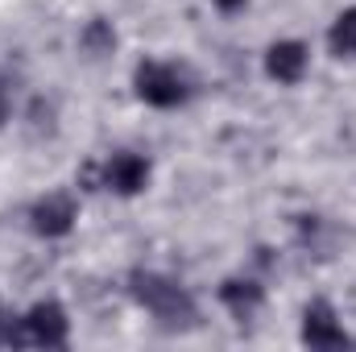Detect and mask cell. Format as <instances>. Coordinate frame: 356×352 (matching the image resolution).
<instances>
[{
	"label": "cell",
	"instance_id": "7c38bea8",
	"mask_svg": "<svg viewBox=\"0 0 356 352\" xmlns=\"http://www.w3.org/2000/svg\"><path fill=\"white\" fill-rule=\"evenodd\" d=\"M8 116H13V88H8V79L0 75V125H8Z\"/></svg>",
	"mask_w": 356,
	"mask_h": 352
},
{
	"label": "cell",
	"instance_id": "277c9868",
	"mask_svg": "<svg viewBox=\"0 0 356 352\" xmlns=\"http://www.w3.org/2000/svg\"><path fill=\"white\" fill-rule=\"evenodd\" d=\"M149 175H154L149 158L120 150V154H112L108 162H99V170H95L91 178H95V186H104V191L129 199V195H141V191L149 186Z\"/></svg>",
	"mask_w": 356,
	"mask_h": 352
},
{
	"label": "cell",
	"instance_id": "8992f818",
	"mask_svg": "<svg viewBox=\"0 0 356 352\" xmlns=\"http://www.w3.org/2000/svg\"><path fill=\"white\" fill-rule=\"evenodd\" d=\"M302 344H311V349H344L348 344V332L340 328L332 303H311L302 311Z\"/></svg>",
	"mask_w": 356,
	"mask_h": 352
},
{
	"label": "cell",
	"instance_id": "7a4b0ae2",
	"mask_svg": "<svg viewBox=\"0 0 356 352\" xmlns=\"http://www.w3.org/2000/svg\"><path fill=\"white\" fill-rule=\"evenodd\" d=\"M133 88H137V99L149 104V108H178V104H186V95H191L186 75H182L178 67H170V63H158V58L137 63Z\"/></svg>",
	"mask_w": 356,
	"mask_h": 352
},
{
	"label": "cell",
	"instance_id": "8fae6325",
	"mask_svg": "<svg viewBox=\"0 0 356 352\" xmlns=\"http://www.w3.org/2000/svg\"><path fill=\"white\" fill-rule=\"evenodd\" d=\"M4 344H17V315L8 311H0V349Z\"/></svg>",
	"mask_w": 356,
	"mask_h": 352
},
{
	"label": "cell",
	"instance_id": "5b68a950",
	"mask_svg": "<svg viewBox=\"0 0 356 352\" xmlns=\"http://www.w3.org/2000/svg\"><path fill=\"white\" fill-rule=\"evenodd\" d=\"M75 220H79V203H75L71 191H50V195H42V199L29 207V228H33L38 237H46V241L67 237V232L75 228Z\"/></svg>",
	"mask_w": 356,
	"mask_h": 352
},
{
	"label": "cell",
	"instance_id": "30bf717a",
	"mask_svg": "<svg viewBox=\"0 0 356 352\" xmlns=\"http://www.w3.org/2000/svg\"><path fill=\"white\" fill-rule=\"evenodd\" d=\"M79 46L88 50L91 58L112 54V50H116V29H112V21H104V17L88 21V25H83V33H79Z\"/></svg>",
	"mask_w": 356,
	"mask_h": 352
},
{
	"label": "cell",
	"instance_id": "4fadbf2b",
	"mask_svg": "<svg viewBox=\"0 0 356 352\" xmlns=\"http://www.w3.org/2000/svg\"><path fill=\"white\" fill-rule=\"evenodd\" d=\"M211 4H216L220 13H241V8H245L249 0H211Z\"/></svg>",
	"mask_w": 356,
	"mask_h": 352
},
{
	"label": "cell",
	"instance_id": "52a82bcc",
	"mask_svg": "<svg viewBox=\"0 0 356 352\" xmlns=\"http://www.w3.org/2000/svg\"><path fill=\"white\" fill-rule=\"evenodd\" d=\"M307 63H311V50H307L302 42H294V38L273 42L266 50V75L273 83H286V88L307 75Z\"/></svg>",
	"mask_w": 356,
	"mask_h": 352
},
{
	"label": "cell",
	"instance_id": "3957f363",
	"mask_svg": "<svg viewBox=\"0 0 356 352\" xmlns=\"http://www.w3.org/2000/svg\"><path fill=\"white\" fill-rule=\"evenodd\" d=\"M71 336V319L58 303H33L25 315H17V344L29 349H63Z\"/></svg>",
	"mask_w": 356,
	"mask_h": 352
},
{
	"label": "cell",
	"instance_id": "9c48e42d",
	"mask_svg": "<svg viewBox=\"0 0 356 352\" xmlns=\"http://www.w3.org/2000/svg\"><path fill=\"white\" fill-rule=\"evenodd\" d=\"M327 46H332L336 58H356V4L353 8H344V13L332 21V29H327Z\"/></svg>",
	"mask_w": 356,
	"mask_h": 352
},
{
	"label": "cell",
	"instance_id": "ba28073f",
	"mask_svg": "<svg viewBox=\"0 0 356 352\" xmlns=\"http://www.w3.org/2000/svg\"><path fill=\"white\" fill-rule=\"evenodd\" d=\"M220 303L245 323V319H253V315L261 311V303H266V286L253 282V278H228V282L220 286Z\"/></svg>",
	"mask_w": 356,
	"mask_h": 352
},
{
	"label": "cell",
	"instance_id": "6da1fadb",
	"mask_svg": "<svg viewBox=\"0 0 356 352\" xmlns=\"http://www.w3.org/2000/svg\"><path fill=\"white\" fill-rule=\"evenodd\" d=\"M129 290H133V298L162 323V328H195V319H199V307H195V298H191V290L175 282V278H166V273H154V269H137L133 278H129Z\"/></svg>",
	"mask_w": 356,
	"mask_h": 352
}]
</instances>
